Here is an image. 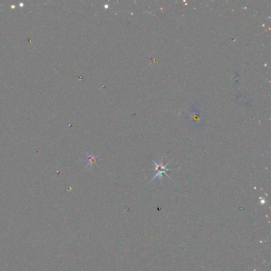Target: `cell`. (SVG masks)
<instances>
[{"instance_id": "6da1fadb", "label": "cell", "mask_w": 271, "mask_h": 271, "mask_svg": "<svg viewBox=\"0 0 271 271\" xmlns=\"http://www.w3.org/2000/svg\"><path fill=\"white\" fill-rule=\"evenodd\" d=\"M153 163L155 164V166H156V171H157V173H156V175H155V176L153 177V180H156V179L157 178L161 180L163 175H166L167 176H169L168 175L166 174L167 171L169 170V169L166 168V166H163L162 164H157L156 163L155 161H153Z\"/></svg>"}]
</instances>
